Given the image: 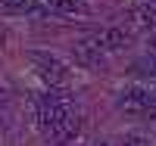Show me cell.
I'll list each match as a JSON object with an SVG mask.
<instances>
[{"label":"cell","instance_id":"cell-7","mask_svg":"<svg viewBox=\"0 0 156 146\" xmlns=\"http://www.w3.org/2000/svg\"><path fill=\"white\" fill-rule=\"evenodd\" d=\"M97 44L103 50H122L128 44V31L125 28H106L103 34H97Z\"/></svg>","mask_w":156,"mask_h":146},{"label":"cell","instance_id":"cell-4","mask_svg":"<svg viewBox=\"0 0 156 146\" xmlns=\"http://www.w3.org/2000/svg\"><path fill=\"white\" fill-rule=\"evenodd\" d=\"M78 131H81V118L72 112V115H66V118H62V121H59L53 131H50V137H53L56 143H66V140L78 137Z\"/></svg>","mask_w":156,"mask_h":146},{"label":"cell","instance_id":"cell-5","mask_svg":"<svg viewBox=\"0 0 156 146\" xmlns=\"http://www.w3.org/2000/svg\"><path fill=\"white\" fill-rule=\"evenodd\" d=\"M44 6L56 16H87V6L81 0H44Z\"/></svg>","mask_w":156,"mask_h":146},{"label":"cell","instance_id":"cell-11","mask_svg":"<svg viewBox=\"0 0 156 146\" xmlns=\"http://www.w3.org/2000/svg\"><path fill=\"white\" fill-rule=\"evenodd\" d=\"M87 146H109L106 140H94V143H87Z\"/></svg>","mask_w":156,"mask_h":146},{"label":"cell","instance_id":"cell-9","mask_svg":"<svg viewBox=\"0 0 156 146\" xmlns=\"http://www.w3.org/2000/svg\"><path fill=\"white\" fill-rule=\"evenodd\" d=\"M134 72H150V75H156V56H150V59H137V62H134Z\"/></svg>","mask_w":156,"mask_h":146},{"label":"cell","instance_id":"cell-12","mask_svg":"<svg viewBox=\"0 0 156 146\" xmlns=\"http://www.w3.org/2000/svg\"><path fill=\"white\" fill-rule=\"evenodd\" d=\"M153 3H156V0H153Z\"/></svg>","mask_w":156,"mask_h":146},{"label":"cell","instance_id":"cell-3","mask_svg":"<svg viewBox=\"0 0 156 146\" xmlns=\"http://www.w3.org/2000/svg\"><path fill=\"white\" fill-rule=\"evenodd\" d=\"M75 62L84 65V69H97V65H103V47L97 44V37H84V41L75 44Z\"/></svg>","mask_w":156,"mask_h":146},{"label":"cell","instance_id":"cell-8","mask_svg":"<svg viewBox=\"0 0 156 146\" xmlns=\"http://www.w3.org/2000/svg\"><path fill=\"white\" fill-rule=\"evenodd\" d=\"M134 19H137V25L156 31V3H153V0H150V3H140V6L134 9Z\"/></svg>","mask_w":156,"mask_h":146},{"label":"cell","instance_id":"cell-10","mask_svg":"<svg viewBox=\"0 0 156 146\" xmlns=\"http://www.w3.org/2000/svg\"><path fill=\"white\" fill-rule=\"evenodd\" d=\"M125 146H153V143L144 137H125Z\"/></svg>","mask_w":156,"mask_h":146},{"label":"cell","instance_id":"cell-6","mask_svg":"<svg viewBox=\"0 0 156 146\" xmlns=\"http://www.w3.org/2000/svg\"><path fill=\"white\" fill-rule=\"evenodd\" d=\"M0 6H3L6 12H31V16L47 12L44 0H0Z\"/></svg>","mask_w":156,"mask_h":146},{"label":"cell","instance_id":"cell-1","mask_svg":"<svg viewBox=\"0 0 156 146\" xmlns=\"http://www.w3.org/2000/svg\"><path fill=\"white\" fill-rule=\"evenodd\" d=\"M115 106L125 109V112H150V115H156V87H125L115 97Z\"/></svg>","mask_w":156,"mask_h":146},{"label":"cell","instance_id":"cell-2","mask_svg":"<svg viewBox=\"0 0 156 146\" xmlns=\"http://www.w3.org/2000/svg\"><path fill=\"white\" fill-rule=\"evenodd\" d=\"M28 59L37 65V75H41L44 81L50 84V87H62V84H66V78H69V69H66V65H62L56 56L31 50V53H28Z\"/></svg>","mask_w":156,"mask_h":146}]
</instances>
